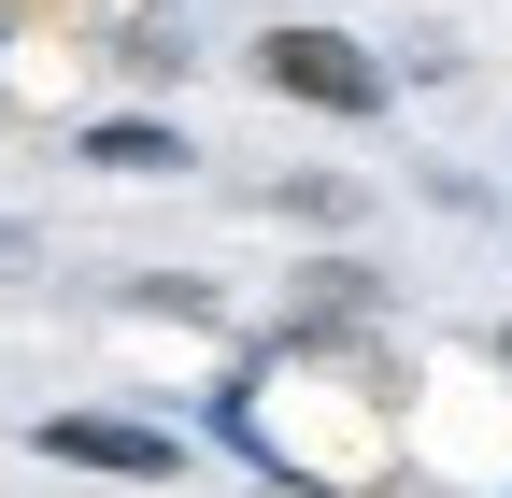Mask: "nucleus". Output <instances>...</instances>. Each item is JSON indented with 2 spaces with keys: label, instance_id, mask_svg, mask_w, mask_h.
Returning <instances> with one entry per match:
<instances>
[{
  "label": "nucleus",
  "instance_id": "nucleus-1",
  "mask_svg": "<svg viewBox=\"0 0 512 498\" xmlns=\"http://www.w3.org/2000/svg\"><path fill=\"white\" fill-rule=\"evenodd\" d=\"M242 57H256V86H271V100H299V114H384V100H399V72H384L356 29H328V15L256 29Z\"/></svg>",
  "mask_w": 512,
  "mask_h": 498
},
{
  "label": "nucleus",
  "instance_id": "nucleus-2",
  "mask_svg": "<svg viewBox=\"0 0 512 498\" xmlns=\"http://www.w3.org/2000/svg\"><path fill=\"white\" fill-rule=\"evenodd\" d=\"M29 442L57 470H114V484H171L185 470V427H157V413H43Z\"/></svg>",
  "mask_w": 512,
  "mask_h": 498
},
{
  "label": "nucleus",
  "instance_id": "nucleus-3",
  "mask_svg": "<svg viewBox=\"0 0 512 498\" xmlns=\"http://www.w3.org/2000/svg\"><path fill=\"white\" fill-rule=\"evenodd\" d=\"M356 342H384V285L356 257H313L285 299V356H356Z\"/></svg>",
  "mask_w": 512,
  "mask_h": 498
},
{
  "label": "nucleus",
  "instance_id": "nucleus-4",
  "mask_svg": "<svg viewBox=\"0 0 512 498\" xmlns=\"http://www.w3.org/2000/svg\"><path fill=\"white\" fill-rule=\"evenodd\" d=\"M72 157H86V171H114V185H171V171H200V143H185L171 114H86Z\"/></svg>",
  "mask_w": 512,
  "mask_h": 498
},
{
  "label": "nucleus",
  "instance_id": "nucleus-5",
  "mask_svg": "<svg viewBox=\"0 0 512 498\" xmlns=\"http://www.w3.org/2000/svg\"><path fill=\"white\" fill-rule=\"evenodd\" d=\"M256 200H271L285 228H356V214H370V200H356L342 171H271V185H256Z\"/></svg>",
  "mask_w": 512,
  "mask_h": 498
},
{
  "label": "nucleus",
  "instance_id": "nucleus-6",
  "mask_svg": "<svg viewBox=\"0 0 512 498\" xmlns=\"http://www.w3.org/2000/svg\"><path fill=\"white\" fill-rule=\"evenodd\" d=\"M114 57H128L143 86H171V72H185V29H171V15H143V29H114Z\"/></svg>",
  "mask_w": 512,
  "mask_h": 498
},
{
  "label": "nucleus",
  "instance_id": "nucleus-7",
  "mask_svg": "<svg viewBox=\"0 0 512 498\" xmlns=\"http://www.w3.org/2000/svg\"><path fill=\"white\" fill-rule=\"evenodd\" d=\"M29 271H43V242H29V228H0V299H15Z\"/></svg>",
  "mask_w": 512,
  "mask_h": 498
},
{
  "label": "nucleus",
  "instance_id": "nucleus-8",
  "mask_svg": "<svg viewBox=\"0 0 512 498\" xmlns=\"http://www.w3.org/2000/svg\"><path fill=\"white\" fill-rule=\"evenodd\" d=\"M484 356H498V370H512V314H498V342H484Z\"/></svg>",
  "mask_w": 512,
  "mask_h": 498
},
{
  "label": "nucleus",
  "instance_id": "nucleus-9",
  "mask_svg": "<svg viewBox=\"0 0 512 498\" xmlns=\"http://www.w3.org/2000/svg\"><path fill=\"white\" fill-rule=\"evenodd\" d=\"M0 43H15V0H0Z\"/></svg>",
  "mask_w": 512,
  "mask_h": 498
}]
</instances>
